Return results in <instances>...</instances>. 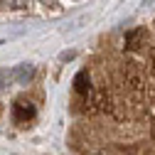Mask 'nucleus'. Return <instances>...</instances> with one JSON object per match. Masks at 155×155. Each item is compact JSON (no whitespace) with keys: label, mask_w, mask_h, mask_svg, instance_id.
<instances>
[{"label":"nucleus","mask_w":155,"mask_h":155,"mask_svg":"<svg viewBox=\"0 0 155 155\" xmlns=\"http://www.w3.org/2000/svg\"><path fill=\"white\" fill-rule=\"evenodd\" d=\"M40 3H45V5H54L57 0H40Z\"/></svg>","instance_id":"423d86ee"},{"label":"nucleus","mask_w":155,"mask_h":155,"mask_svg":"<svg viewBox=\"0 0 155 155\" xmlns=\"http://www.w3.org/2000/svg\"><path fill=\"white\" fill-rule=\"evenodd\" d=\"M5 5L12 10H25L27 8V0H5Z\"/></svg>","instance_id":"39448f33"},{"label":"nucleus","mask_w":155,"mask_h":155,"mask_svg":"<svg viewBox=\"0 0 155 155\" xmlns=\"http://www.w3.org/2000/svg\"><path fill=\"white\" fill-rule=\"evenodd\" d=\"M143 42H145V30L143 27H138V30H133V32L126 35V47L128 49H138Z\"/></svg>","instance_id":"f03ea898"},{"label":"nucleus","mask_w":155,"mask_h":155,"mask_svg":"<svg viewBox=\"0 0 155 155\" xmlns=\"http://www.w3.org/2000/svg\"><path fill=\"white\" fill-rule=\"evenodd\" d=\"M35 113H37L35 104H30V101H25V99H17V101L12 104V121H15V123H27V121H32Z\"/></svg>","instance_id":"f257e3e1"},{"label":"nucleus","mask_w":155,"mask_h":155,"mask_svg":"<svg viewBox=\"0 0 155 155\" xmlns=\"http://www.w3.org/2000/svg\"><path fill=\"white\" fill-rule=\"evenodd\" d=\"M12 76L17 79V84H27L32 76H35V69H32L30 64H22L20 69H15V71H12Z\"/></svg>","instance_id":"7ed1b4c3"},{"label":"nucleus","mask_w":155,"mask_h":155,"mask_svg":"<svg viewBox=\"0 0 155 155\" xmlns=\"http://www.w3.org/2000/svg\"><path fill=\"white\" fill-rule=\"evenodd\" d=\"M76 91H79V94H86V91H89V76H86L84 71L76 76Z\"/></svg>","instance_id":"20e7f679"}]
</instances>
